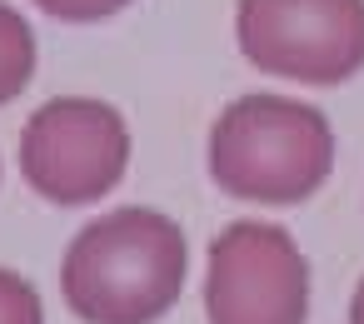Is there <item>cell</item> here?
<instances>
[{"instance_id": "6da1fadb", "label": "cell", "mask_w": 364, "mask_h": 324, "mask_svg": "<svg viewBox=\"0 0 364 324\" xmlns=\"http://www.w3.org/2000/svg\"><path fill=\"white\" fill-rule=\"evenodd\" d=\"M190 269L180 225L160 210H115L85 225L60 259V294L85 324H155Z\"/></svg>"}, {"instance_id": "7a4b0ae2", "label": "cell", "mask_w": 364, "mask_h": 324, "mask_svg": "<svg viewBox=\"0 0 364 324\" xmlns=\"http://www.w3.org/2000/svg\"><path fill=\"white\" fill-rule=\"evenodd\" d=\"M334 165V135L309 105L250 95L230 105L210 140V175L225 195L255 205L309 200Z\"/></svg>"}, {"instance_id": "3957f363", "label": "cell", "mask_w": 364, "mask_h": 324, "mask_svg": "<svg viewBox=\"0 0 364 324\" xmlns=\"http://www.w3.org/2000/svg\"><path fill=\"white\" fill-rule=\"evenodd\" d=\"M210 324H304L309 319V264L279 225L240 220L210 239L205 274Z\"/></svg>"}, {"instance_id": "277c9868", "label": "cell", "mask_w": 364, "mask_h": 324, "mask_svg": "<svg viewBox=\"0 0 364 324\" xmlns=\"http://www.w3.org/2000/svg\"><path fill=\"white\" fill-rule=\"evenodd\" d=\"M130 165V135L100 100H50L21 135V170L50 205L105 200Z\"/></svg>"}, {"instance_id": "5b68a950", "label": "cell", "mask_w": 364, "mask_h": 324, "mask_svg": "<svg viewBox=\"0 0 364 324\" xmlns=\"http://www.w3.org/2000/svg\"><path fill=\"white\" fill-rule=\"evenodd\" d=\"M240 45L259 70L339 85L364 65V0H245Z\"/></svg>"}, {"instance_id": "8992f818", "label": "cell", "mask_w": 364, "mask_h": 324, "mask_svg": "<svg viewBox=\"0 0 364 324\" xmlns=\"http://www.w3.org/2000/svg\"><path fill=\"white\" fill-rule=\"evenodd\" d=\"M31 70H36V45H31V26L0 6V105L16 100L26 85H31Z\"/></svg>"}, {"instance_id": "52a82bcc", "label": "cell", "mask_w": 364, "mask_h": 324, "mask_svg": "<svg viewBox=\"0 0 364 324\" xmlns=\"http://www.w3.org/2000/svg\"><path fill=\"white\" fill-rule=\"evenodd\" d=\"M0 324H46L36 284L16 269H0Z\"/></svg>"}, {"instance_id": "ba28073f", "label": "cell", "mask_w": 364, "mask_h": 324, "mask_svg": "<svg viewBox=\"0 0 364 324\" xmlns=\"http://www.w3.org/2000/svg\"><path fill=\"white\" fill-rule=\"evenodd\" d=\"M36 6L50 11V16H60V21H105L120 6H130V0H36Z\"/></svg>"}, {"instance_id": "9c48e42d", "label": "cell", "mask_w": 364, "mask_h": 324, "mask_svg": "<svg viewBox=\"0 0 364 324\" xmlns=\"http://www.w3.org/2000/svg\"><path fill=\"white\" fill-rule=\"evenodd\" d=\"M349 324H364V279H359V289L349 299Z\"/></svg>"}]
</instances>
